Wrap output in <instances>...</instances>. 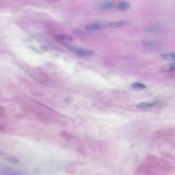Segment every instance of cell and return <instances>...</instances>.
Wrapping results in <instances>:
<instances>
[{"instance_id": "cell-1", "label": "cell", "mask_w": 175, "mask_h": 175, "mask_svg": "<svg viewBox=\"0 0 175 175\" xmlns=\"http://www.w3.org/2000/svg\"><path fill=\"white\" fill-rule=\"evenodd\" d=\"M63 46L70 52L81 57H91L95 55V52L91 50L76 47L68 44H63Z\"/></svg>"}, {"instance_id": "cell-2", "label": "cell", "mask_w": 175, "mask_h": 175, "mask_svg": "<svg viewBox=\"0 0 175 175\" xmlns=\"http://www.w3.org/2000/svg\"><path fill=\"white\" fill-rule=\"evenodd\" d=\"M145 47L150 50H157L160 47V44L157 42L152 40H146L143 42Z\"/></svg>"}, {"instance_id": "cell-3", "label": "cell", "mask_w": 175, "mask_h": 175, "mask_svg": "<svg viewBox=\"0 0 175 175\" xmlns=\"http://www.w3.org/2000/svg\"><path fill=\"white\" fill-rule=\"evenodd\" d=\"M128 22L126 21H118V22L106 23L105 25V26L109 28H119V27L124 26L126 25H128Z\"/></svg>"}, {"instance_id": "cell-4", "label": "cell", "mask_w": 175, "mask_h": 175, "mask_svg": "<svg viewBox=\"0 0 175 175\" xmlns=\"http://www.w3.org/2000/svg\"><path fill=\"white\" fill-rule=\"evenodd\" d=\"M102 28V25L98 23H90L89 24L86 25L84 29L86 31L88 32H95V31H98Z\"/></svg>"}, {"instance_id": "cell-5", "label": "cell", "mask_w": 175, "mask_h": 175, "mask_svg": "<svg viewBox=\"0 0 175 175\" xmlns=\"http://www.w3.org/2000/svg\"><path fill=\"white\" fill-rule=\"evenodd\" d=\"M55 39L58 41L62 42H72L74 40V38L71 37L70 35H64V34H61V35H56Z\"/></svg>"}, {"instance_id": "cell-6", "label": "cell", "mask_w": 175, "mask_h": 175, "mask_svg": "<svg viewBox=\"0 0 175 175\" xmlns=\"http://www.w3.org/2000/svg\"><path fill=\"white\" fill-rule=\"evenodd\" d=\"M114 4L110 1H105L97 5L98 9L103 10H108L113 7Z\"/></svg>"}, {"instance_id": "cell-7", "label": "cell", "mask_w": 175, "mask_h": 175, "mask_svg": "<svg viewBox=\"0 0 175 175\" xmlns=\"http://www.w3.org/2000/svg\"><path fill=\"white\" fill-rule=\"evenodd\" d=\"M160 57L161 59L164 61H175V52L162 54L160 56Z\"/></svg>"}, {"instance_id": "cell-8", "label": "cell", "mask_w": 175, "mask_h": 175, "mask_svg": "<svg viewBox=\"0 0 175 175\" xmlns=\"http://www.w3.org/2000/svg\"><path fill=\"white\" fill-rule=\"evenodd\" d=\"M117 8L120 11H126L130 8V4L129 3L124 1H122L118 3Z\"/></svg>"}, {"instance_id": "cell-9", "label": "cell", "mask_w": 175, "mask_h": 175, "mask_svg": "<svg viewBox=\"0 0 175 175\" xmlns=\"http://www.w3.org/2000/svg\"><path fill=\"white\" fill-rule=\"evenodd\" d=\"M161 70L165 72L175 71V62L164 65L161 68Z\"/></svg>"}, {"instance_id": "cell-10", "label": "cell", "mask_w": 175, "mask_h": 175, "mask_svg": "<svg viewBox=\"0 0 175 175\" xmlns=\"http://www.w3.org/2000/svg\"><path fill=\"white\" fill-rule=\"evenodd\" d=\"M157 102H153V103H141L139 104L137 106V108H148V107H152L155 105L157 104Z\"/></svg>"}, {"instance_id": "cell-11", "label": "cell", "mask_w": 175, "mask_h": 175, "mask_svg": "<svg viewBox=\"0 0 175 175\" xmlns=\"http://www.w3.org/2000/svg\"><path fill=\"white\" fill-rule=\"evenodd\" d=\"M132 87L133 89H137V90H140V89H146V86L143 84H142L141 83H135L134 84L132 85Z\"/></svg>"}, {"instance_id": "cell-12", "label": "cell", "mask_w": 175, "mask_h": 175, "mask_svg": "<svg viewBox=\"0 0 175 175\" xmlns=\"http://www.w3.org/2000/svg\"><path fill=\"white\" fill-rule=\"evenodd\" d=\"M159 29V27L158 26H151L148 27L145 30L146 33H156L157 31Z\"/></svg>"}, {"instance_id": "cell-13", "label": "cell", "mask_w": 175, "mask_h": 175, "mask_svg": "<svg viewBox=\"0 0 175 175\" xmlns=\"http://www.w3.org/2000/svg\"><path fill=\"white\" fill-rule=\"evenodd\" d=\"M5 114V110L3 107L0 106V117H2Z\"/></svg>"}, {"instance_id": "cell-14", "label": "cell", "mask_w": 175, "mask_h": 175, "mask_svg": "<svg viewBox=\"0 0 175 175\" xmlns=\"http://www.w3.org/2000/svg\"><path fill=\"white\" fill-rule=\"evenodd\" d=\"M5 125L2 123H0V130H4Z\"/></svg>"}]
</instances>
